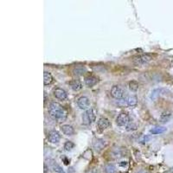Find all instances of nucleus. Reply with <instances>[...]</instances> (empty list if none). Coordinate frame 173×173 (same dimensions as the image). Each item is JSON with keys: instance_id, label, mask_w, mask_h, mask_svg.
Instances as JSON below:
<instances>
[{"instance_id": "obj_1", "label": "nucleus", "mask_w": 173, "mask_h": 173, "mask_svg": "<svg viewBox=\"0 0 173 173\" xmlns=\"http://www.w3.org/2000/svg\"><path fill=\"white\" fill-rule=\"evenodd\" d=\"M49 113L50 117L58 121V122H63L67 120L68 113L67 111L57 102H51L49 106Z\"/></svg>"}, {"instance_id": "obj_2", "label": "nucleus", "mask_w": 173, "mask_h": 173, "mask_svg": "<svg viewBox=\"0 0 173 173\" xmlns=\"http://www.w3.org/2000/svg\"><path fill=\"white\" fill-rule=\"evenodd\" d=\"M96 117V110L95 108H89L85 111L82 115V123L86 125H88L95 121Z\"/></svg>"}, {"instance_id": "obj_3", "label": "nucleus", "mask_w": 173, "mask_h": 173, "mask_svg": "<svg viewBox=\"0 0 173 173\" xmlns=\"http://www.w3.org/2000/svg\"><path fill=\"white\" fill-rule=\"evenodd\" d=\"M152 60V56L149 54H142L133 57V62L135 65H144Z\"/></svg>"}, {"instance_id": "obj_4", "label": "nucleus", "mask_w": 173, "mask_h": 173, "mask_svg": "<svg viewBox=\"0 0 173 173\" xmlns=\"http://www.w3.org/2000/svg\"><path fill=\"white\" fill-rule=\"evenodd\" d=\"M125 95V91L120 86H113L111 89V95L114 99H122Z\"/></svg>"}, {"instance_id": "obj_5", "label": "nucleus", "mask_w": 173, "mask_h": 173, "mask_svg": "<svg viewBox=\"0 0 173 173\" xmlns=\"http://www.w3.org/2000/svg\"><path fill=\"white\" fill-rule=\"evenodd\" d=\"M130 122V117L126 113H121L116 119V124L119 126H126Z\"/></svg>"}, {"instance_id": "obj_6", "label": "nucleus", "mask_w": 173, "mask_h": 173, "mask_svg": "<svg viewBox=\"0 0 173 173\" xmlns=\"http://www.w3.org/2000/svg\"><path fill=\"white\" fill-rule=\"evenodd\" d=\"M77 105L82 110H88L90 106V100L86 96H81L77 99Z\"/></svg>"}, {"instance_id": "obj_7", "label": "nucleus", "mask_w": 173, "mask_h": 173, "mask_svg": "<svg viewBox=\"0 0 173 173\" xmlns=\"http://www.w3.org/2000/svg\"><path fill=\"white\" fill-rule=\"evenodd\" d=\"M169 91L166 90L165 88H156L154 90H152V92L150 95V99H151L152 101L156 100L159 96L161 95H166V93H168Z\"/></svg>"}, {"instance_id": "obj_8", "label": "nucleus", "mask_w": 173, "mask_h": 173, "mask_svg": "<svg viewBox=\"0 0 173 173\" xmlns=\"http://www.w3.org/2000/svg\"><path fill=\"white\" fill-rule=\"evenodd\" d=\"M53 94H54V96L56 98V99H60V100H65L68 98V94L67 92L62 89V88H56L53 90Z\"/></svg>"}, {"instance_id": "obj_9", "label": "nucleus", "mask_w": 173, "mask_h": 173, "mask_svg": "<svg viewBox=\"0 0 173 173\" xmlns=\"http://www.w3.org/2000/svg\"><path fill=\"white\" fill-rule=\"evenodd\" d=\"M61 139V135L57 131H50L48 133V140L52 144H57Z\"/></svg>"}, {"instance_id": "obj_10", "label": "nucleus", "mask_w": 173, "mask_h": 173, "mask_svg": "<svg viewBox=\"0 0 173 173\" xmlns=\"http://www.w3.org/2000/svg\"><path fill=\"white\" fill-rule=\"evenodd\" d=\"M97 82H98V78L96 76L93 75V74H90V75H88L85 78V84L88 88H91V87L95 86Z\"/></svg>"}, {"instance_id": "obj_11", "label": "nucleus", "mask_w": 173, "mask_h": 173, "mask_svg": "<svg viewBox=\"0 0 173 173\" xmlns=\"http://www.w3.org/2000/svg\"><path fill=\"white\" fill-rule=\"evenodd\" d=\"M61 130L67 136H72L74 133V129L73 128V126L69 125H62L61 126Z\"/></svg>"}, {"instance_id": "obj_12", "label": "nucleus", "mask_w": 173, "mask_h": 173, "mask_svg": "<svg viewBox=\"0 0 173 173\" xmlns=\"http://www.w3.org/2000/svg\"><path fill=\"white\" fill-rule=\"evenodd\" d=\"M97 125H98V127H99V130L103 131V130L106 129L110 125V122H109V120L107 119L101 117V118L99 119V120L97 122Z\"/></svg>"}, {"instance_id": "obj_13", "label": "nucleus", "mask_w": 173, "mask_h": 173, "mask_svg": "<svg viewBox=\"0 0 173 173\" xmlns=\"http://www.w3.org/2000/svg\"><path fill=\"white\" fill-rule=\"evenodd\" d=\"M69 86L71 88V89L73 91H80L81 88H82V85H81V82L79 81V80H73L69 82Z\"/></svg>"}, {"instance_id": "obj_14", "label": "nucleus", "mask_w": 173, "mask_h": 173, "mask_svg": "<svg viewBox=\"0 0 173 173\" xmlns=\"http://www.w3.org/2000/svg\"><path fill=\"white\" fill-rule=\"evenodd\" d=\"M167 131V128L165 126H155L152 129L150 130V133H151L152 135H156V134H161L164 133Z\"/></svg>"}, {"instance_id": "obj_15", "label": "nucleus", "mask_w": 173, "mask_h": 173, "mask_svg": "<svg viewBox=\"0 0 173 173\" xmlns=\"http://www.w3.org/2000/svg\"><path fill=\"white\" fill-rule=\"evenodd\" d=\"M50 166H51V169L53 170V172L55 173H66L64 172V170L55 161H51L50 163Z\"/></svg>"}, {"instance_id": "obj_16", "label": "nucleus", "mask_w": 173, "mask_h": 173, "mask_svg": "<svg viewBox=\"0 0 173 173\" xmlns=\"http://www.w3.org/2000/svg\"><path fill=\"white\" fill-rule=\"evenodd\" d=\"M138 104V98L135 95H131L126 99V105L129 106H135Z\"/></svg>"}, {"instance_id": "obj_17", "label": "nucleus", "mask_w": 173, "mask_h": 173, "mask_svg": "<svg viewBox=\"0 0 173 173\" xmlns=\"http://www.w3.org/2000/svg\"><path fill=\"white\" fill-rule=\"evenodd\" d=\"M43 83L44 85H50V83L53 81V76L52 74L49 73V72H44L43 73Z\"/></svg>"}, {"instance_id": "obj_18", "label": "nucleus", "mask_w": 173, "mask_h": 173, "mask_svg": "<svg viewBox=\"0 0 173 173\" xmlns=\"http://www.w3.org/2000/svg\"><path fill=\"white\" fill-rule=\"evenodd\" d=\"M106 146V142L103 139H97L95 143H94V147L96 151H100L101 149Z\"/></svg>"}, {"instance_id": "obj_19", "label": "nucleus", "mask_w": 173, "mask_h": 173, "mask_svg": "<svg viewBox=\"0 0 173 173\" xmlns=\"http://www.w3.org/2000/svg\"><path fill=\"white\" fill-rule=\"evenodd\" d=\"M86 72V69L83 66H76L73 69V73L75 75H81Z\"/></svg>"}, {"instance_id": "obj_20", "label": "nucleus", "mask_w": 173, "mask_h": 173, "mask_svg": "<svg viewBox=\"0 0 173 173\" xmlns=\"http://www.w3.org/2000/svg\"><path fill=\"white\" fill-rule=\"evenodd\" d=\"M116 172H117V169L113 164H108L105 167V172L106 173H116Z\"/></svg>"}, {"instance_id": "obj_21", "label": "nucleus", "mask_w": 173, "mask_h": 173, "mask_svg": "<svg viewBox=\"0 0 173 173\" xmlns=\"http://www.w3.org/2000/svg\"><path fill=\"white\" fill-rule=\"evenodd\" d=\"M128 87L132 92H136L139 89V83L136 81H131L128 84Z\"/></svg>"}, {"instance_id": "obj_22", "label": "nucleus", "mask_w": 173, "mask_h": 173, "mask_svg": "<svg viewBox=\"0 0 173 173\" xmlns=\"http://www.w3.org/2000/svg\"><path fill=\"white\" fill-rule=\"evenodd\" d=\"M171 116H172V113H171V112H165V113H163L161 114V116H160V121L163 122V123L167 122V121L170 120Z\"/></svg>"}, {"instance_id": "obj_23", "label": "nucleus", "mask_w": 173, "mask_h": 173, "mask_svg": "<svg viewBox=\"0 0 173 173\" xmlns=\"http://www.w3.org/2000/svg\"><path fill=\"white\" fill-rule=\"evenodd\" d=\"M138 128V125L135 124L134 122H129L128 125L125 126V130L127 132H131V131H135Z\"/></svg>"}, {"instance_id": "obj_24", "label": "nucleus", "mask_w": 173, "mask_h": 173, "mask_svg": "<svg viewBox=\"0 0 173 173\" xmlns=\"http://www.w3.org/2000/svg\"><path fill=\"white\" fill-rule=\"evenodd\" d=\"M74 147V144L72 141H67L65 144H64V149L68 151H71L72 149Z\"/></svg>"}, {"instance_id": "obj_25", "label": "nucleus", "mask_w": 173, "mask_h": 173, "mask_svg": "<svg viewBox=\"0 0 173 173\" xmlns=\"http://www.w3.org/2000/svg\"><path fill=\"white\" fill-rule=\"evenodd\" d=\"M149 139H150V138H149L148 136H144V137L140 139V142H141L142 144H145V143H146V142L148 141Z\"/></svg>"}, {"instance_id": "obj_26", "label": "nucleus", "mask_w": 173, "mask_h": 173, "mask_svg": "<svg viewBox=\"0 0 173 173\" xmlns=\"http://www.w3.org/2000/svg\"><path fill=\"white\" fill-rule=\"evenodd\" d=\"M89 173H98L96 171H92V172H90Z\"/></svg>"}, {"instance_id": "obj_27", "label": "nucleus", "mask_w": 173, "mask_h": 173, "mask_svg": "<svg viewBox=\"0 0 173 173\" xmlns=\"http://www.w3.org/2000/svg\"><path fill=\"white\" fill-rule=\"evenodd\" d=\"M170 172L173 173V168H172V170H171V171H170Z\"/></svg>"}, {"instance_id": "obj_28", "label": "nucleus", "mask_w": 173, "mask_h": 173, "mask_svg": "<svg viewBox=\"0 0 173 173\" xmlns=\"http://www.w3.org/2000/svg\"><path fill=\"white\" fill-rule=\"evenodd\" d=\"M138 173H146L145 172H138Z\"/></svg>"}]
</instances>
